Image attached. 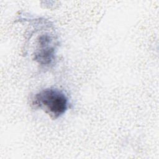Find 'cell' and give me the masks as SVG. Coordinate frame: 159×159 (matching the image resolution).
<instances>
[{
	"mask_svg": "<svg viewBox=\"0 0 159 159\" xmlns=\"http://www.w3.org/2000/svg\"><path fill=\"white\" fill-rule=\"evenodd\" d=\"M32 105L40 108L52 119H57L63 115L68 106L66 96L56 88H45L37 93L32 98Z\"/></svg>",
	"mask_w": 159,
	"mask_h": 159,
	"instance_id": "obj_1",
	"label": "cell"
}]
</instances>
